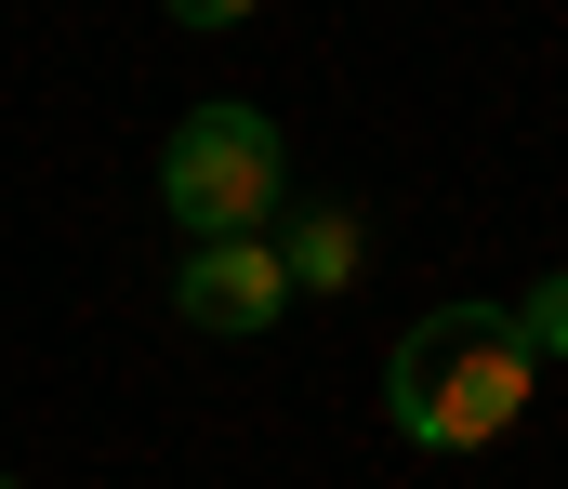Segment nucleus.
<instances>
[{
    "instance_id": "20e7f679",
    "label": "nucleus",
    "mask_w": 568,
    "mask_h": 489,
    "mask_svg": "<svg viewBox=\"0 0 568 489\" xmlns=\"http://www.w3.org/2000/svg\"><path fill=\"white\" fill-rule=\"evenodd\" d=\"M265 238H278L291 292H357V265H371V225L357 212H278Z\"/></svg>"
},
{
    "instance_id": "7ed1b4c3",
    "label": "nucleus",
    "mask_w": 568,
    "mask_h": 489,
    "mask_svg": "<svg viewBox=\"0 0 568 489\" xmlns=\"http://www.w3.org/2000/svg\"><path fill=\"white\" fill-rule=\"evenodd\" d=\"M172 318H185V330H278L291 318L278 238H265V225H252V238H185V265H172Z\"/></svg>"
},
{
    "instance_id": "39448f33",
    "label": "nucleus",
    "mask_w": 568,
    "mask_h": 489,
    "mask_svg": "<svg viewBox=\"0 0 568 489\" xmlns=\"http://www.w3.org/2000/svg\"><path fill=\"white\" fill-rule=\"evenodd\" d=\"M516 330H529V357H568V265L529 292V305H516Z\"/></svg>"
},
{
    "instance_id": "0eeeda50",
    "label": "nucleus",
    "mask_w": 568,
    "mask_h": 489,
    "mask_svg": "<svg viewBox=\"0 0 568 489\" xmlns=\"http://www.w3.org/2000/svg\"><path fill=\"white\" fill-rule=\"evenodd\" d=\"M0 489H13V477H0Z\"/></svg>"
},
{
    "instance_id": "f257e3e1",
    "label": "nucleus",
    "mask_w": 568,
    "mask_h": 489,
    "mask_svg": "<svg viewBox=\"0 0 568 489\" xmlns=\"http://www.w3.org/2000/svg\"><path fill=\"white\" fill-rule=\"evenodd\" d=\"M529 370H542V357H529L516 305H436V318H410L397 357H384V410H397L410 450H489V437H516Z\"/></svg>"
},
{
    "instance_id": "f03ea898",
    "label": "nucleus",
    "mask_w": 568,
    "mask_h": 489,
    "mask_svg": "<svg viewBox=\"0 0 568 489\" xmlns=\"http://www.w3.org/2000/svg\"><path fill=\"white\" fill-rule=\"evenodd\" d=\"M159 212H172L185 238H252V225H278V212H291V146H278V120L239 106V93L185 106L172 146H159Z\"/></svg>"
},
{
    "instance_id": "423d86ee",
    "label": "nucleus",
    "mask_w": 568,
    "mask_h": 489,
    "mask_svg": "<svg viewBox=\"0 0 568 489\" xmlns=\"http://www.w3.org/2000/svg\"><path fill=\"white\" fill-rule=\"evenodd\" d=\"M185 27H239V13H265V0H172Z\"/></svg>"
}]
</instances>
